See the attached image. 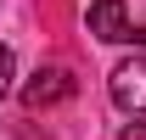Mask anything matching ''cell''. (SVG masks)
Instances as JSON below:
<instances>
[{
	"label": "cell",
	"mask_w": 146,
	"mask_h": 140,
	"mask_svg": "<svg viewBox=\"0 0 146 140\" xmlns=\"http://www.w3.org/2000/svg\"><path fill=\"white\" fill-rule=\"evenodd\" d=\"M73 90H79V79H73V67H62V62H51V67H39L28 84H23V106L28 112H51V106L73 101Z\"/></svg>",
	"instance_id": "obj_1"
},
{
	"label": "cell",
	"mask_w": 146,
	"mask_h": 140,
	"mask_svg": "<svg viewBox=\"0 0 146 140\" xmlns=\"http://www.w3.org/2000/svg\"><path fill=\"white\" fill-rule=\"evenodd\" d=\"M90 34L101 45H146V28H135L124 0H90Z\"/></svg>",
	"instance_id": "obj_2"
},
{
	"label": "cell",
	"mask_w": 146,
	"mask_h": 140,
	"mask_svg": "<svg viewBox=\"0 0 146 140\" xmlns=\"http://www.w3.org/2000/svg\"><path fill=\"white\" fill-rule=\"evenodd\" d=\"M112 106L129 118H146V56H129L112 67Z\"/></svg>",
	"instance_id": "obj_3"
},
{
	"label": "cell",
	"mask_w": 146,
	"mask_h": 140,
	"mask_svg": "<svg viewBox=\"0 0 146 140\" xmlns=\"http://www.w3.org/2000/svg\"><path fill=\"white\" fill-rule=\"evenodd\" d=\"M11 79H17V56H11V45H0V101L11 95Z\"/></svg>",
	"instance_id": "obj_4"
},
{
	"label": "cell",
	"mask_w": 146,
	"mask_h": 140,
	"mask_svg": "<svg viewBox=\"0 0 146 140\" xmlns=\"http://www.w3.org/2000/svg\"><path fill=\"white\" fill-rule=\"evenodd\" d=\"M118 140H146V123H124V129H118Z\"/></svg>",
	"instance_id": "obj_5"
}]
</instances>
